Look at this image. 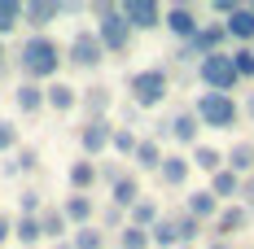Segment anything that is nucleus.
<instances>
[{
	"mask_svg": "<svg viewBox=\"0 0 254 249\" xmlns=\"http://www.w3.org/2000/svg\"><path fill=\"white\" fill-rule=\"evenodd\" d=\"M18 61H22V75L26 79H53L57 75V66L66 61V52L53 44L49 35H31L18 52Z\"/></svg>",
	"mask_w": 254,
	"mask_h": 249,
	"instance_id": "f257e3e1",
	"label": "nucleus"
},
{
	"mask_svg": "<svg viewBox=\"0 0 254 249\" xmlns=\"http://www.w3.org/2000/svg\"><path fill=\"white\" fill-rule=\"evenodd\" d=\"M193 114H197V123H202V127L228 131V127H237V118H241V105H237L232 97H224V92H202Z\"/></svg>",
	"mask_w": 254,
	"mask_h": 249,
	"instance_id": "f03ea898",
	"label": "nucleus"
},
{
	"mask_svg": "<svg viewBox=\"0 0 254 249\" xmlns=\"http://www.w3.org/2000/svg\"><path fill=\"white\" fill-rule=\"evenodd\" d=\"M197 79L206 83V92H224V97H232V88L241 83L237 66H232V52H210V57H202L197 61Z\"/></svg>",
	"mask_w": 254,
	"mask_h": 249,
	"instance_id": "7ed1b4c3",
	"label": "nucleus"
},
{
	"mask_svg": "<svg viewBox=\"0 0 254 249\" xmlns=\"http://www.w3.org/2000/svg\"><path fill=\"white\" fill-rule=\"evenodd\" d=\"M127 88H131V100H136L140 109H153V105H162V100H167L171 79H167V70H162V66H149V70H136Z\"/></svg>",
	"mask_w": 254,
	"mask_h": 249,
	"instance_id": "20e7f679",
	"label": "nucleus"
},
{
	"mask_svg": "<svg viewBox=\"0 0 254 249\" xmlns=\"http://www.w3.org/2000/svg\"><path fill=\"white\" fill-rule=\"evenodd\" d=\"M66 61L79 66V70H92V66H101L105 61V44L97 31H75V40H70V49H66Z\"/></svg>",
	"mask_w": 254,
	"mask_h": 249,
	"instance_id": "39448f33",
	"label": "nucleus"
},
{
	"mask_svg": "<svg viewBox=\"0 0 254 249\" xmlns=\"http://www.w3.org/2000/svg\"><path fill=\"white\" fill-rule=\"evenodd\" d=\"M97 35H101L105 52H127V44H131V26H127V18H123L119 4H114L110 13L97 18Z\"/></svg>",
	"mask_w": 254,
	"mask_h": 249,
	"instance_id": "423d86ee",
	"label": "nucleus"
},
{
	"mask_svg": "<svg viewBox=\"0 0 254 249\" xmlns=\"http://www.w3.org/2000/svg\"><path fill=\"white\" fill-rule=\"evenodd\" d=\"M224 40H228L224 22H210V26H202V31H197V35H193V40H189L176 57H184V61H189V57H210V52H224V49H219Z\"/></svg>",
	"mask_w": 254,
	"mask_h": 249,
	"instance_id": "0eeeda50",
	"label": "nucleus"
},
{
	"mask_svg": "<svg viewBox=\"0 0 254 249\" xmlns=\"http://www.w3.org/2000/svg\"><path fill=\"white\" fill-rule=\"evenodd\" d=\"M119 9H123V18H127L131 31H153V26H162V18H167V9H158L153 0H127Z\"/></svg>",
	"mask_w": 254,
	"mask_h": 249,
	"instance_id": "6e6552de",
	"label": "nucleus"
},
{
	"mask_svg": "<svg viewBox=\"0 0 254 249\" xmlns=\"http://www.w3.org/2000/svg\"><path fill=\"white\" fill-rule=\"evenodd\" d=\"M79 145H83L88 157H97V153H105L110 145H114V127L105 123V118H88L83 131H79Z\"/></svg>",
	"mask_w": 254,
	"mask_h": 249,
	"instance_id": "1a4fd4ad",
	"label": "nucleus"
},
{
	"mask_svg": "<svg viewBox=\"0 0 254 249\" xmlns=\"http://www.w3.org/2000/svg\"><path fill=\"white\" fill-rule=\"evenodd\" d=\"M162 26H167L176 40H184V44L202 31V22L193 18V9H189V4H171V9H167V18H162Z\"/></svg>",
	"mask_w": 254,
	"mask_h": 249,
	"instance_id": "9d476101",
	"label": "nucleus"
},
{
	"mask_svg": "<svg viewBox=\"0 0 254 249\" xmlns=\"http://www.w3.org/2000/svg\"><path fill=\"white\" fill-rule=\"evenodd\" d=\"M246 219H250V210H246V205H224V210H219V219H215V241L237 236V232L246 227Z\"/></svg>",
	"mask_w": 254,
	"mask_h": 249,
	"instance_id": "9b49d317",
	"label": "nucleus"
},
{
	"mask_svg": "<svg viewBox=\"0 0 254 249\" xmlns=\"http://www.w3.org/2000/svg\"><path fill=\"white\" fill-rule=\"evenodd\" d=\"M189 171H193V157H180V153H167V157H162V166H158V179H162L167 188H180V184L189 179Z\"/></svg>",
	"mask_w": 254,
	"mask_h": 249,
	"instance_id": "f8f14e48",
	"label": "nucleus"
},
{
	"mask_svg": "<svg viewBox=\"0 0 254 249\" xmlns=\"http://www.w3.org/2000/svg\"><path fill=\"white\" fill-rule=\"evenodd\" d=\"M224 31H228V40H241V49H246V44L254 40V9H250V4H241L228 22H224Z\"/></svg>",
	"mask_w": 254,
	"mask_h": 249,
	"instance_id": "ddd939ff",
	"label": "nucleus"
},
{
	"mask_svg": "<svg viewBox=\"0 0 254 249\" xmlns=\"http://www.w3.org/2000/svg\"><path fill=\"white\" fill-rule=\"evenodd\" d=\"M197 114H176V118H171V123H167V136H171V140H180V145H193V149H197Z\"/></svg>",
	"mask_w": 254,
	"mask_h": 249,
	"instance_id": "4468645a",
	"label": "nucleus"
},
{
	"mask_svg": "<svg viewBox=\"0 0 254 249\" xmlns=\"http://www.w3.org/2000/svg\"><path fill=\"white\" fill-rule=\"evenodd\" d=\"M44 100H49V109H57V114H70L83 97H79L70 83H53V88H44Z\"/></svg>",
	"mask_w": 254,
	"mask_h": 249,
	"instance_id": "2eb2a0df",
	"label": "nucleus"
},
{
	"mask_svg": "<svg viewBox=\"0 0 254 249\" xmlns=\"http://www.w3.org/2000/svg\"><path fill=\"white\" fill-rule=\"evenodd\" d=\"M189 214L202 223V219H219V197L210 193V188H202V193H189Z\"/></svg>",
	"mask_w": 254,
	"mask_h": 249,
	"instance_id": "dca6fc26",
	"label": "nucleus"
},
{
	"mask_svg": "<svg viewBox=\"0 0 254 249\" xmlns=\"http://www.w3.org/2000/svg\"><path fill=\"white\" fill-rule=\"evenodd\" d=\"M62 9H66L62 0H31V4H26V22L31 26H49Z\"/></svg>",
	"mask_w": 254,
	"mask_h": 249,
	"instance_id": "f3484780",
	"label": "nucleus"
},
{
	"mask_svg": "<svg viewBox=\"0 0 254 249\" xmlns=\"http://www.w3.org/2000/svg\"><path fill=\"white\" fill-rule=\"evenodd\" d=\"M232 175H250L254 171V145L250 140H241V145H232V153H228V162H224Z\"/></svg>",
	"mask_w": 254,
	"mask_h": 249,
	"instance_id": "a211bd4d",
	"label": "nucleus"
},
{
	"mask_svg": "<svg viewBox=\"0 0 254 249\" xmlns=\"http://www.w3.org/2000/svg\"><path fill=\"white\" fill-rule=\"evenodd\" d=\"M210 193H215L219 201H228V197H241V175H232L228 166H224L219 175H210Z\"/></svg>",
	"mask_w": 254,
	"mask_h": 249,
	"instance_id": "6ab92c4d",
	"label": "nucleus"
},
{
	"mask_svg": "<svg viewBox=\"0 0 254 249\" xmlns=\"http://www.w3.org/2000/svg\"><path fill=\"white\" fill-rule=\"evenodd\" d=\"M62 214H66L70 223L88 227V223H92V201L83 197V193H75V197H66V205H62Z\"/></svg>",
	"mask_w": 254,
	"mask_h": 249,
	"instance_id": "aec40b11",
	"label": "nucleus"
},
{
	"mask_svg": "<svg viewBox=\"0 0 254 249\" xmlns=\"http://www.w3.org/2000/svg\"><path fill=\"white\" fill-rule=\"evenodd\" d=\"M224 162H228V157H224L219 149H210V145H197V149H193V166L206 171V175H219V171H224Z\"/></svg>",
	"mask_w": 254,
	"mask_h": 249,
	"instance_id": "412c9836",
	"label": "nucleus"
},
{
	"mask_svg": "<svg viewBox=\"0 0 254 249\" xmlns=\"http://www.w3.org/2000/svg\"><path fill=\"white\" fill-rule=\"evenodd\" d=\"M140 201V184H136V175H123L119 184H114V205L119 210H131Z\"/></svg>",
	"mask_w": 254,
	"mask_h": 249,
	"instance_id": "4be33fe9",
	"label": "nucleus"
},
{
	"mask_svg": "<svg viewBox=\"0 0 254 249\" xmlns=\"http://www.w3.org/2000/svg\"><path fill=\"white\" fill-rule=\"evenodd\" d=\"M153 236V249H180V236H176V219H158L149 227Z\"/></svg>",
	"mask_w": 254,
	"mask_h": 249,
	"instance_id": "5701e85b",
	"label": "nucleus"
},
{
	"mask_svg": "<svg viewBox=\"0 0 254 249\" xmlns=\"http://www.w3.org/2000/svg\"><path fill=\"white\" fill-rule=\"evenodd\" d=\"M66 223H70V219H66L62 210H44V214H40V232H44L49 241H57V245H62V236H66Z\"/></svg>",
	"mask_w": 254,
	"mask_h": 249,
	"instance_id": "b1692460",
	"label": "nucleus"
},
{
	"mask_svg": "<svg viewBox=\"0 0 254 249\" xmlns=\"http://www.w3.org/2000/svg\"><path fill=\"white\" fill-rule=\"evenodd\" d=\"M110 88H88L83 92V109H88V118H105V109H110Z\"/></svg>",
	"mask_w": 254,
	"mask_h": 249,
	"instance_id": "393cba45",
	"label": "nucleus"
},
{
	"mask_svg": "<svg viewBox=\"0 0 254 249\" xmlns=\"http://www.w3.org/2000/svg\"><path fill=\"white\" fill-rule=\"evenodd\" d=\"M119 245H123V249H153V236H149V227L127 223L123 232H119Z\"/></svg>",
	"mask_w": 254,
	"mask_h": 249,
	"instance_id": "a878e982",
	"label": "nucleus"
},
{
	"mask_svg": "<svg viewBox=\"0 0 254 249\" xmlns=\"http://www.w3.org/2000/svg\"><path fill=\"white\" fill-rule=\"evenodd\" d=\"M18 22H26V4H18V0H0V35H9Z\"/></svg>",
	"mask_w": 254,
	"mask_h": 249,
	"instance_id": "bb28decb",
	"label": "nucleus"
},
{
	"mask_svg": "<svg viewBox=\"0 0 254 249\" xmlns=\"http://www.w3.org/2000/svg\"><path fill=\"white\" fill-rule=\"evenodd\" d=\"M162 157H167V153L158 149V140H140V149H136V166H140V171H158Z\"/></svg>",
	"mask_w": 254,
	"mask_h": 249,
	"instance_id": "cd10ccee",
	"label": "nucleus"
},
{
	"mask_svg": "<svg viewBox=\"0 0 254 249\" xmlns=\"http://www.w3.org/2000/svg\"><path fill=\"white\" fill-rule=\"evenodd\" d=\"M13 100H18V109H22V114H35L40 105H49V100H44V88H35V83H22Z\"/></svg>",
	"mask_w": 254,
	"mask_h": 249,
	"instance_id": "c85d7f7f",
	"label": "nucleus"
},
{
	"mask_svg": "<svg viewBox=\"0 0 254 249\" xmlns=\"http://www.w3.org/2000/svg\"><path fill=\"white\" fill-rule=\"evenodd\" d=\"M97 166H92V162H75V166H70V188H75V193H88V188H92V184H97Z\"/></svg>",
	"mask_w": 254,
	"mask_h": 249,
	"instance_id": "c756f323",
	"label": "nucleus"
},
{
	"mask_svg": "<svg viewBox=\"0 0 254 249\" xmlns=\"http://www.w3.org/2000/svg\"><path fill=\"white\" fill-rule=\"evenodd\" d=\"M13 236H18V241H22V249H35V241H40V236H44V232H40V219H18V223H13Z\"/></svg>",
	"mask_w": 254,
	"mask_h": 249,
	"instance_id": "7c9ffc66",
	"label": "nucleus"
},
{
	"mask_svg": "<svg viewBox=\"0 0 254 249\" xmlns=\"http://www.w3.org/2000/svg\"><path fill=\"white\" fill-rule=\"evenodd\" d=\"M110 149H119L123 157H136L140 140H136V131H131V127H114V145H110Z\"/></svg>",
	"mask_w": 254,
	"mask_h": 249,
	"instance_id": "2f4dec72",
	"label": "nucleus"
},
{
	"mask_svg": "<svg viewBox=\"0 0 254 249\" xmlns=\"http://www.w3.org/2000/svg\"><path fill=\"white\" fill-rule=\"evenodd\" d=\"M158 219H162V214H158V205H153V201L140 197L136 205H131V223H136V227H153Z\"/></svg>",
	"mask_w": 254,
	"mask_h": 249,
	"instance_id": "473e14b6",
	"label": "nucleus"
},
{
	"mask_svg": "<svg viewBox=\"0 0 254 249\" xmlns=\"http://www.w3.org/2000/svg\"><path fill=\"white\" fill-rule=\"evenodd\" d=\"M197 232H202V223H197V219L184 210V214L176 219V236H180V245H193V241H197Z\"/></svg>",
	"mask_w": 254,
	"mask_h": 249,
	"instance_id": "72a5a7b5",
	"label": "nucleus"
},
{
	"mask_svg": "<svg viewBox=\"0 0 254 249\" xmlns=\"http://www.w3.org/2000/svg\"><path fill=\"white\" fill-rule=\"evenodd\" d=\"M70 245H75V249H101L105 241H101V232H97V227L88 223V227H75V236H70Z\"/></svg>",
	"mask_w": 254,
	"mask_h": 249,
	"instance_id": "f704fd0d",
	"label": "nucleus"
},
{
	"mask_svg": "<svg viewBox=\"0 0 254 249\" xmlns=\"http://www.w3.org/2000/svg\"><path fill=\"white\" fill-rule=\"evenodd\" d=\"M232 66H237V75H241V79H254V49H250V44L232 52Z\"/></svg>",
	"mask_w": 254,
	"mask_h": 249,
	"instance_id": "c9c22d12",
	"label": "nucleus"
},
{
	"mask_svg": "<svg viewBox=\"0 0 254 249\" xmlns=\"http://www.w3.org/2000/svg\"><path fill=\"white\" fill-rule=\"evenodd\" d=\"M35 166H40V157H35V149H22V153H18V162H9L4 171H9V175H18V171H35Z\"/></svg>",
	"mask_w": 254,
	"mask_h": 249,
	"instance_id": "e433bc0d",
	"label": "nucleus"
},
{
	"mask_svg": "<svg viewBox=\"0 0 254 249\" xmlns=\"http://www.w3.org/2000/svg\"><path fill=\"white\" fill-rule=\"evenodd\" d=\"M13 145H18V127L0 118V153H4V149H13Z\"/></svg>",
	"mask_w": 254,
	"mask_h": 249,
	"instance_id": "4c0bfd02",
	"label": "nucleus"
},
{
	"mask_svg": "<svg viewBox=\"0 0 254 249\" xmlns=\"http://www.w3.org/2000/svg\"><path fill=\"white\" fill-rule=\"evenodd\" d=\"M35 210H40V197H35V193H22V214L26 219H40Z\"/></svg>",
	"mask_w": 254,
	"mask_h": 249,
	"instance_id": "58836bf2",
	"label": "nucleus"
},
{
	"mask_svg": "<svg viewBox=\"0 0 254 249\" xmlns=\"http://www.w3.org/2000/svg\"><path fill=\"white\" fill-rule=\"evenodd\" d=\"M9 236H13V223H9V219L0 214V241H9Z\"/></svg>",
	"mask_w": 254,
	"mask_h": 249,
	"instance_id": "ea45409f",
	"label": "nucleus"
},
{
	"mask_svg": "<svg viewBox=\"0 0 254 249\" xmlns=\"http://www.w3.org/2000/svg\"><path fill=\"white\" fill-rule=\"evenodd\" d=\"M206 249H232V241H210Z\"/></svg>",
	"mask_w": 254,
	"mask_h": 249,
	"instance_id": "a19ab883",
	"label": "nucleus"
},
{
	"mask_svg": "<svg viewBox=\"0 0 254 249\" xmlns=\"http://www.w3.org/2000/svg\"><path fill=\"white\" fill-rule=\"evenodd\" d=\"M246 114H250V118H254V92H250V97H246Z\"/></svg>",
	"mask_w": 254,
	"mask_h": 249,
	"instance_id": "79ce46f5",
	"label": "nucleus"
},
{
	"mask_svg": "<svg viewBox=\"0 0 254 249\" xmlns=\"http://www.w3.org/2000/svg\"><path fill=\"white\" fill-rule=\"evenodd\" d=\"M53 249H75V245H70V241H62V245H53Z\"/></svg>",
	"mask_w": 254,
	"mask_h": 249,
	"instance_id": "37998d69",
	"label": "nucleus"
},
{
	"mask_svg": "<svg viewBox=\"0 0 254 249\" xmlns=\"http://www.w3.org/2000/svg\"><path fill=\"white\" fill-rule=\"evenodd\" d=\"M0 57H4V44H0Z\"/></svg>",
	"mask_w": 254,
	"mask_h": 249,
	"instance_id": "c03bdc74",
	"label": "nucleus"
},
{
	"mask_svg": "<svg viewBox=\"0 0 254 249\" xmlns=\"http://www.w3.org/2000/svg\"><path fill=\"white\" fill-rule=\"evenodd\" d=\"M180 249H193V245H180Z\"/></svg>",
	"mask_w": 254,
	"mask_h": 249,
	"instance_id": "a18cd8bd",
	"label": "nucleus"
},
{
	"mask_svg": "<svg viewBox=\"0 0 254 249\" xmlns=\"http://www.w3.org/2000/svg\"><path fill=\"white\" fill-rule=\"evenodd\" d=\"M250 9H254V4H250Z\"/></svg>",
	"mask_w": 254,
	"mask_h": 249,
	"instance_id": "49530a36",
	"label": "nucleus"
}]
</instances>
